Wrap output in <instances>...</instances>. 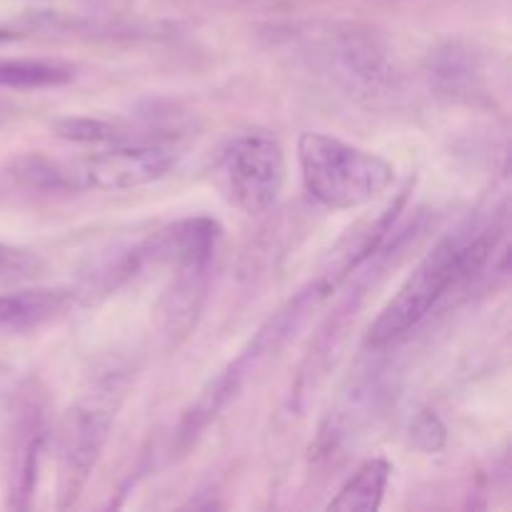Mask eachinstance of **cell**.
<instances>
[{
	"label": "cell",
	"instance_id": "ba28073f",
	"mask_svg": "<svg viewBox=\"0 0 512 512\" xmlns=\"http://www.w3.org/2000/svg\"><path fill=\"white\" fill-rule=\"evenodd\" d=\"M75 303L73 290L33 288L0 295V335H25L63 318Z\"/></svg>",
	"mask_w": 512,
	"mask_h": 512
},
{
	"label": "cell",
	"instance_id": "30bf717a",
	"mask_svg": "<svg viewBox=\"0 0 512 512\" xmlns=\"http://www.w3.org/2000/svg\"><path fill=\"white\" fill-rule=\"evenodd\" d=\"M393 465L383 458H373L360 465L340 493L328 503V510L335 512H375L383 505L385 488H388Z\"/></svg>",
	"mask_w": 512,
	"mask_h": 512
},
{
	"label": "cell",
	"instance_id": "9a60e30c",
	"mask_svg": "<svg viewBox=\"0 0 512 512\" xmlns=\"http://www.w3.org/2000/svg\"><path fill=\"white\" fill-rule=\"evenodd\" d=\"M13 38V33H8V30H0V40H10Z\"/></svg>",
	"mask_w": 512,
	"mask_h": 512
},
{
	"label": "cell",
	"instance_id": "6da1fadb",
	"mask_svg": "<svg viewBox=\"0 0 512 512\" xmlns=\"http://www.w3.org/2000/svg\"><path fill=\"white\" fill-rule=\"evenodd\" d=\"M495 235L480 230L478 235H450L440 240L408 275L395 298L383 308L365 335V348L385 350L408 338L430 313L440 298L455 285L473 278L488 260Z\"/></svg>",
	"mask_w": 512,
	"mask_h": 512
},
{
	"label": "cell",
	"instance_id": "8992f818",
	"mask_svg": "<svg viewBox=\"0 0 512 512\" xmlns=\"http://www.w3.org/2000/svg\"><path fill=\"white\" fill-rule=\"evenodd\" d=\"M405 198H408V188H405L393 203L385 205L378 215H370V218L353 225V228L335 243V248L330 250V253L325 255L323 263H320L313 280L298 293L310 308L315 310L318 305H323L330 295L338 293L340 285H343L360 265H365L375 253H378L380 243H383L385 235L393 230L395 218H398V213L403 210Z\"/></svg>",
	"mask_w": 512,
	"mask_h": 512
},
{
	"label": "cell",
	"instance_id": "5b68a950",
	"mask_svg": "<svg viewBox=\"0 0 512 512\" xmlns=\"http://www.w3.org/2000/svg\"><path fill=\"white\" fill-rule=\"evenodd\" d=\"M178 163L170 145H113L75 165H65L68 190H130L168 175Z\"/></svg>",
	"mask_w": 512,
	"mask_h": 512
},
{
	"label": "cell",
	"instance_id": "7c38bea8",
	"mask_svg": "<svg viewBox=\"0 0 512 512\" xmlns=\"http://www.w3.org/2000/svg\"><path fill=\"white\" fill-rule=\"evenodd\" d=\"M55 135L75 143H115L118 133L110 123L95 118H65L55 123Z\"/></svg>",
	"mask_w": 512,
	"mask_h": 512
},
{
	"label": "cell",
	"instance_id": "52a82bcc",
	"mask_svg": "<svg viewBox=\"0 0 512 512\" xmlns=\"http://www.w3.org/2000/svg\"><path fill=\"white\" fill-rule=\"evenodd\" d=\"M223 240V228L213 218H185L160 230L153 240L140 248L143 258L163 260L173 265L175 273L208 275L218 245Z\"/></svg>",
	"mask_w": 512,
	"mask_h": 512
},
{
	"label": "cell",
	"instance_id": "5bb4252c",
	"mask_svg": "<svg viewBox=\"0 0 512 512\" xmlns=\"http://www.w3.org/2000/svg\"><path fill=\"white\" fill-rule=\"evenodd\" d=\"M445 438H448V430H445L443 420L430 410H423L410 425V443L423 453H438L445 445Z\"/></svg>",
	"mask_w": 512,
	"mask_h": 512
},
{
	"label": "cell",
	"instance_id": "3957f363",
	"mask_svg": "<svg viewBox=\"0 0 512 512\" xmlns=\"http://www.w3.org/2000/svg\"><path fill=\"white\" fill-rule=\"evenodd\" d=\"M108 390H98L75 403L60 420L58 435V508H73L88 485L115 420Z\"/></svg>",
	"mask_w": 512,
	"mask_h": 512
},
{
	"label": "cell",
	"instance_id": "9c48e42d",
	"mask_svg": "<svg viewBox=\"0 0 512 512\" xmlns=\"http://www.w3.org/2000/svg\"><path fill=\"white\" fill-rule=\"evenodd\" d=\"M45 448V423L40 410L28 408L20 418L18 433H15L13 455H10V485L8 505L13 510H28L35 495L40 473V455Z\"/></svg>",
	"mask_w": 512,
	"mask_h": 512
},
{
	"label": "cell",
	"instance_id": "277c9868",
	"mask_svg": "<svg viewBox=\"0 0 512 512\" xmlns=\"http://www.w3.org/2000/svg\"><path fill=\"white\" fill-rule=\"evenodd\" d=\"M218 180L230 203L248 215H263L285 185L283 145L268 133L238 135L223 150Z\"/></svg>",
	"mask_w": 512,
	"mask_h": 512
},
{
	"label": "cell",
	"instance_id": "7a4b0ae2",
	"mask_svg": "<svg viewBox=\"0 0 512 512\" xmlns=\"http://www.w3.org/2000/svg\"><path fill=\"white\" fill-rule=\"evenodd\" d=\"M298 163L310 198L330 210L363 208L395 180L393 163L325 133L300 135Z\"/></svg>",
	"mask_w": 512,
	"mask_h": 512
},
{
	"label": "cell",
	"instance_id": "8fae6325",
	"mask_svg": "<svg viewBox=\"0 0 512 512\" xmlns=\"http://www.w3.org/2000/svg\"><path fill=\"white\" fill-rule=\"evenodd\" d=\"M75 78V70L65 63L30 58H0V88L35 90L65 85Z\"/></svg>",
	"mask_w": 512,
	"mask_h": 512
},
{
	"label": "cell",
	"instance_id": "4fadbf2b",
	"mask_svg": "<svg viewBox=\"0 0 512 512\" xmlns=\"http://www.w3.org/2000/svg\"><path fill=\"white\" fill-rule=\"evenodd\" d=\"M43 270V260L28 250L10 248L0 243V283H20L30 280Z\"/></svg>",
	"mask_w": 512,
	"mask_h": 512
}]
</instances>
